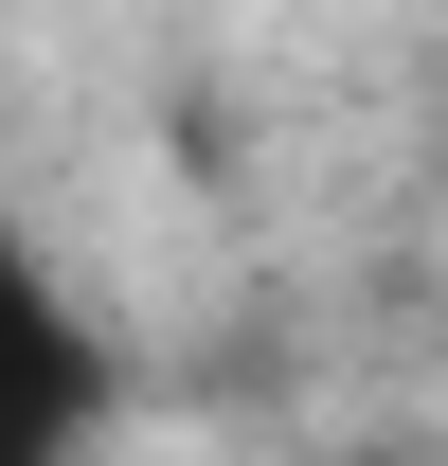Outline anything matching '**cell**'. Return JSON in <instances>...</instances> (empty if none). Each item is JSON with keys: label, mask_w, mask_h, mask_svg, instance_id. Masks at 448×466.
<instances>
[{"label": "cell", "mask_w": 448, "mask_h": 466, "mask_svg": "<svg viewBox=\"0 0 448 466\" xmlns=\"http://www.w3.org/2000/svg\"><path fill=\"white\" fill-rule=\"evenodd\" d=\"M90 412H108V341H90V305L55 288V251L0 216V466H72Z\"/></svg>", "instance_id": "6da1fadb"}]
</instances>
